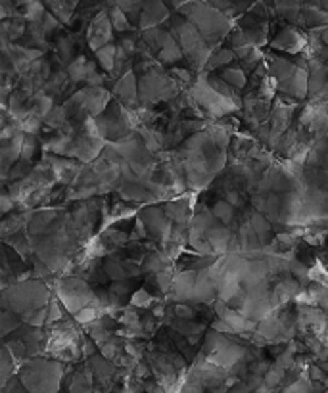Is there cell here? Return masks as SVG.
Here are the masks:
<instances>
[{"label":"cell","instance_id":"cell-1","mask_svg":"<svg viewBox=\"0 0 328 393\" xmlns=\"http://www.w3.org/2000/svg\"><path fill=\"white\" fill-rule=\"evenodd\" d=\"M52 288L45 280L29 279L23 282H16L10 288L2 290V309H10L21 316L31 314L37 309L48 307L52 301Z\"/></svg>","mask_w":328,"mask_h":393},{"label":"cell","instance_id":"cell-2","mask_svg":"<svg viewBox=\"0 0 328 393\" xmlns=\"http://www.w3.org/2000/svg\"><path fill=\"white\" fill-rule=\"evenodd\" d=\"M18 378L27 393H58L63 378V363L56 359L35 357L25 361Z\"/></svg>","mask_w":328,"mask_h":393},{"label":"cell","instance_id":"cell-3","mask_svg":"<svg viewBox=\"0 0 328 393\" xmlns=\"http://www.w3.org/2000/svg\"><path fill=\"white\" fill-rule=\"evenodd\" d=\"M183 18H187L190 23H194L196 29L202 33L207 43L212 46H219L225 37L231 35L232 21L217 8H213L209 2L204 0H194L187 4L185 8L178 10Z\"/></svg>","mask_w":328,"mask_h":393},{"label":"cell","instance_id":"cell-4","mask_svg":"<svg viewBox=\"0 0 328 393\" xmlns=\"http://www.w3.org/2000/svg\"><path fill=\"white\" fill-rule=\"evenodd\" d=\"M181 92H183V85H178L177 81L169 75V71H163L161 66L139 75V97H141V104L146 108L158 105L161 102L169 104Z\"/></svg>","mask_w":328,"mask_h":393},{"label":"cell","instance_id":"cell-5","mask_svg":"<svg viewBox=\"0 0 328 393\" xmlns=\"http://www.w3.org/2000/svg\"><path fill=\"white\" fill-rule=\"evenodd\" d=\"M52 282L54 296L62 301L65 311L70 314H77L81 309L89 305H98L94 286L79 276H56Z\"/></svg>","mask_w":328,"mask_h":393},{"label":"cell","instance_id":"cell-6","mask_svg":"<svg viewBox=\"0 0 328 393\" xmlns=\"http://www.w3.org/2000/svg\"><path fill=\"white\" fill-rule=\"evenodd\" d=\"M188 94H190V100L192 104L202 112L205 119H223V117H229L234 112H238V105H234L232 102H229L227 98H223L221 94H217L207 83H205L204 71L198 75L196 83L192 87L188 88Z\"/></svg>","mask_w":328,"mask_h":393},{"label":"cell","instance_id":"cell-7","mask_svg":"<svg viewBox=\"0 0 328 393\" xmlns=\"http://www.w3.org/2000/svg\"><path fill=\"white\" fill-rule=\"evenodd\" d=\"M117 148L121 152L127 167L139 179H146L158 167V157L146 148V144L142 142L139 134H134V137L123 140V142H117Z\"/></svg>","mask_w":328,"mask_h":393},{"label":"cell","instance_id":"cell-8","mask_svg":"<svg viewBox=\"0 0 328 393\" xmlns=\"http://www.w3.org/2000/svg\"><path fill=\"white\" fill-rule=\"evenodd\" d=\"M139 217H141L142 223L146 225V230H148V236H150V242H156V244H165V242H169L173 223H171L167 215H165L163 203H160V205H156V203L144 205V208L139 211Z\"/></svg>","mask_w":328,"mask_h":393},{"label":"cell","instance_id":"cell-9","mask_svg":"<svg viewBox=\"0 0 328 393\" xmlns=\"http://www.w3.org/2000/svg\"><path fill=\"white\" fill-rule=\"evenodd\" d=\"M116 194L119 196V200L133 201V203H144V205H152L154 200H156V196L142 184L141 179L134 175L133 171L127 165H125L123 169L121 181L117 184Z\"/></svg>","mask_w":328,"mask_h":393},{"label":"cell","instance_id":"cell-10","mask_svg":"<svg viewBox=\"0 0 328 393\" xmlns=\"http://www.w3.org/2000/svg\"><path fill=\"white\" fill-rule=\"evenodd\" d=\"M43 161L48 163L56 183L68 184V186H71V184L77 181L81 169H83V163H81L79 159H75V157L56 156V154H46V152L45 156H43Z\"/></svg>","mask_w":328,"mask_h":393},{"label":"cell","instance_id":"cell-11","mask_svg":"<svg viewBox=\"0 0 328 393\" xmlns=\"http://www.w3.org/2000/svg\"><path fill=\"white\" fill-rule=\"evenodd\" d=\"M87 41L94 52L114 43V26L110 21L106 10H100L96 16L90 19L89 29H87Z\"/></svg>","mask_w":328,"mask_h":393},{"label":"cell","instance_id":"cell-12","mask_svg":"<svg viewBox=\"0 0 328 393\" xmlns=\"http://www.w3.org/2000/svg\"><path fill=\"white\" fill-rule=\"evenodd\" d=\"M114 94L116 98L129 108L131 112H139L142 108L141 97H139V75L133 71L125 73L123 77H119L114 85Z\"/></svg>","mask_w":328,"mask_h":393},{"label":"cell","instance_id":"cell-13","mask_svg":"<svg viewBox=\"0 0 328 393\" xmlns=\"http://www.w3.org/2000/svg\"><path fill=\"white\" fill-rule=\"evenodd\" d=\"M81 102H83V110L89 117H98L106 112V108L110 105V102L114 100L112 98V92L107 87H87L81 88Z\"/></svg>","mask_w":328,"mask_h":393},{"label":"cell","instance_id":"cell-14","mask_svg":"<svg viewBox=\"0 0 328 393\" xmlns=\"http://www.w3.org/2000/svg\"><path fill=\"white\" fill-rule=\"evenodd\" d=\"M271 46L288 54H300L307 50V37H303L296 27H283L271 41Z\"/></svg>","mask_w":328,"mask_h":393},{"label":"cell","instance_id":"cell-15","mask_svg":"<svg viewBox=\"0 0 328 393\" xmlns=\"http://www.w3.org/2000/svg\"><path fill=\"white\" fill-rule=\"evenodd\" d=\"M23 140H25V132H16L12 139L2 140L0 144V165H2V181L8 177L12 167L21 159V150H23Z\"/></svg>","mask_w":328,"mask_h":393},{"label":"cell","instance_id":"cell-16","mask_svg":"<svg viewBox=\"0 0 328 393\" xmlns=\"http://www.w3.org/2000/svg\"><path fill=\"white\" fill-rule=\"evenodd\" d=\"M194 196H183V198H177V200H167L163 201V211L167 219L173 223V225H188L192 217H194Z\"/></svg>","mask_w":328,"mask_h":393},{"label":"cell","instance_id":"cell-17","mask_svg":"<svg viewBox=\"0 0 328 393\" xmlns=\"http://www.w3.org/2000/svg\"><path fill=\"white\" fill-rule=\"evenodd\" d=\"M169 6L165 0H144L141 10V18H139V27L142 31L152 29V27H160L165 19L169 18Z\"/></svg>","mask_w":328,"mask_h":393},{"label":"cell","instance_id":"cell-18","mask_svg":"<svg viewBox=\"0 0 328 393\" xmlns=\"http://www.w3.org/2000/svg\"><path fill=\"white\" fill-rule=\"evenodd\" d=\"M303 292L302 282L300 280L292 279V276H283L275 282V286L271 288V303H273V309H278V307L286 305L290 301H296V297L300 296Z\"/></svg>","mask_w":328,"mask_h":393},{"label":"cell","instance_id":"cell-19","mask_svg":"<svg viewBox=\"0 0 328 393\" xmlns=\"http://www.w3.org/2000/svg\"><path fill=\"white\" fill-rule=\"evenodd\" d=\"M276 90L283 97L292 98V100H305L309 97V71L305 68H298V71L294 73L288 81H284L280 85H276Z\"/></svg>","mask_w":328,"mask_h":393},{"label":"cell","instance_id":"cell-20","mask_svg":"<svg viewBox=\"0 0 328 393\" xmlns=\"http://www.w3.org/2000/svg\"><path fill=\"white\" fill-rule=\"evenodd\" d=\"M196 279H198L196 271H177L171 292H169L171 301L173 303H192Z\"/></svg>","mask_w":328,"mask_h":393},{"label":"cell","instance_id":"cell-21","mask_svg":"<svg viewBox=\"0 0 328 393\" xmlns=\"http://www.w3.org/2000/svg\"><path fill=\"white\" fill-rule=\"evenodd\" d=\"M60 217H62V215H60V211L56 210V208H46V210L35 211V213L31 215V219H29L27 232H29V236H31L33 240H39V238H43V236L52 228L54 223Z\"/></svg>","mask_w":328,"mask_h":393},{"label":"cell","instance_id":"cell-22","mask_svg":"<svg viewBox=\"0 0 328 393\" xmlns=\"http://www.w3.org/2000/svg\"><path fill=\"white\" fill-rule=\"evenodd\" d=\"M298 63L292 60H286L283 56H275V54H269L267 56V70H269V75L275 79L276 85H280L284 81L292 77L294 73L298 71Z\"/></svg>","mask_w":328,"mask_h":393},{"label":"cell","instance_id":"cell-23","mask_svg":"<svg viewBox=\"0 0 328 393\" xmlns=\"http://www.w3.org/2000/svg\"><path fill=\"white\" fill-rule=\"evenodd\" d=\"M175 274H177V267L171 265L167 269L156 272V274H148L144 286L150 290L154 296L169 294V292H171V286H173V280H175Z\"/></svg>","mask_w":328,"mask_h":393},{"label":"cell","instance_id":"cell-24","mask_svg":"<svg viewBox=\"0 0 328 393\" xmlns=\"http://www.w3.org/2000/svg\"><path fill=\"white\" fill-rule=\"evenodd\" d=\"M204 77L205 83H207L217 94H221L223 98H227L229 102H232L234 105H238V108L244 105V98L240 97L238 90H234L227 81H223V77L219 73H207V71H204Z\"/></svg>","mask_w":328,"mask_h":393},{"label":"cell","instance_id":"cell-25","mask_svg":"<svg viewBox=\"0 0 328 393\" xmlns=\"http://www.w3.org/2000/svg\"><path fill=\"white\" fill-rule=\"evenodd\" d=\"M31 215L33 213H29V211H14V213H10L2 219V240H8L10 236L27 230Z\"/></svg>","mask_w":328,"mask_h":393},{"label":"cell","instance_id":"cell-26","mask_svg":"<svg viewBox=\"0 0 328 393\" xmlns=\"http://www.w3.org/2000/svg\"><path fill=\"white\" fill-rule=\"evenodd\" d=\"M141 286V280L136 279H127L119 280V282H112L107 288L114 294V297L117 299V303L121 307H127L125 303H131V297L134 296V292Z\"/></svg>","mask_w":328,"mask_h":393},{"label":"cell","instance_id":"cell-27","mask_svg":"<svg viewBox=\"0 0 328 393\" xmlns=\"http://www.w3.org/2000/svg\"><path fill=\"white\" fill-rule=\"evenodd\" d=\"M171 265L173 263L169 261L167 257L163 255V252L158 248V250H154V252H150V254L144 257V261H142V274H146V276L148 274H156V272L171 267Z\"/></svg>","mask_w":328,"mask_h":393},{"label":"cell","instance_id":"cell-28","mask_svg":"<svg viewBox=\"0 0 328 393\" xmlns=\"http://www.w3.org/2000/svg\"><path fill=\"white\" fill-rule=\"evenodd\" d=\"M219 75L223 77V81H227L229 85H231L234 90H238L242 92L244 88L248 87V73L242 70V68H234V66H229V68H225V70L219 71Z\"/></svg>","mask_w":328,"mask_h":393},{"label":"cell","instance_id":"cell-29","mask_svg":"<svg viewBox=\"0 0 328 393\" xmlns=\"http://www.w3.org/2000/svg\"><path fill=\"white\" fill-rule=\"evenodd\" d=\"M234 60H236V54L232 52L231 48H217V50L212 54L209 61H207L205 71H207V73L221 71V70H225V68H229Z\"/></svg>","mask_w":328,"mask_h":393},{"label":"cell","instance_id":"cell-30","mask_svg":"<svg viewBox=\"0 0 328 393\" xmlns=\"http://www.w3.org/2000/svg\"><path fill=\"white\" fill-rule=\"evenodd\" d=\"M212 213L213 217L217 219L221 225H227V227H231L232 223H234V217H236V208H232L231 203L227 200H223V198H219V200H215L212 203Z\"/></svg>","mask_w":328,"mask_h":393},{"label":"cell","instance_id":"cell-31","mask_svg":"<svg viewBox=\"0 0 328 393\" xmlns=\"http://www.w3.org/2000/svg\"><path fill=\"white\" fill-rule=\"evenodd\" d=\"M65 73H68V77H70L73 85L87 81V77H89V58H87V56H77V58L65 68Z\"/></svg>","mask_w":328,"mask_h":393},{"label":"cell","instance_id":"cell-32","mask_svg":"<svg viewBox=\"0 0 328 393\" xmlns=\"http://www.w3.org/2000/svg\"><path fill=\"white\" fill-rule=\"evenodd\" d=\"M45 125L50 129V131H63V129H68V127H70L71 125L70 117H68V112H65L63 104L54 105L52 112L46 115Z\"/></svg>","mask_w":328,"mask_h":393},{"label":"cell","instance_id":"cell-33","mask_svg":"<svg viewBox=\"0 0 328 393\" xmlns=\"http://www.w3.org/2000/svg\"><path fill=\"white\" fill-rule=\"evenodd\" d=\"M70 393H94V380L89 368L85 367L81 368L79 372H75Z\"/></svg>","mask_w":328,"mask_h":393},{"label":"cell","instance_id":"cell-34","mask_svg":"<svg viewBox=\"0 0 328 393\" xmlns=\"http://www.w3.org/2000/svg\"><path fill=\"white\" fill-rule=\"evenodd\" d=\"M107 16H110V21L114 26V31H119V33H129L131 31V19L125 14L123 8H119L116 2L106 10Z\"/></svg>","mask_w":328,"mask_h":393},{"label":"cell","instance_id":"cell-35","mask_svg":"<svg viewBox=\"0 0 328 393\" xmlns=\"http://www.w3.org/2000/svg\"><path fill=\"white\" fill-rule=\"evenodd\" d=\"M183 58H185V52H183L181 44L177 43V39H173L167 46H163L160 50V54L156 56V60L160 61L161 66H171V63L183 60Z\"/></svg>","mask_w":328,"mask_h":393},{"label":"cell","instance_id":"cell-36","mask_svg":"<svg viewBox=\"0 0 328 393\" xmlns=\"http://www.w3.org/2000/svg\"><path fill=\"white\" fill-rule=\"evenodd\" d=\"M116 60H117V44H107L104 48H100L96 52V61L98 66L106 73H114L116 70Z\"/></svg>","mask_w":328,"mask_h":393},{"label":"cell","instance_id":"cell-37","mask_svg":"<svg viewBox=\"0 0 328 393\" xmlns=\"http://www.w3.org/2000/svg\"><path fill=\"white\" fill-rule=\"evenodd\" d=\"M45 2L48 10H50V14H54L62 23L70 26L71 21H73V6H71L68 0H45Z\"/></svg>","mask_w":328,"mask_h":393},{"label":"cell","instance_id":"cell-38","mask_svg":"<svg viewBox=\"0 0 328 393\" xmlns=\"http://www.w3.org/2000/svg\"><path fill=\"white\" fill-rule=\"evenodd\" d=\"M23 324L25 323L21 321V316H19V314H16L14 311H10V309H2V313H0L2 338H8L10 334H14L16 330H19Z\"/></svg>","mask_w":328,"mask_h":393},{"label":"cell","instance_id":"cell-39","mask_svg":"<svg viewBox=\"0 0 328 393\" xmlns=\"http://www.w3.org/2000/svg\"><path fill=\"white\" fill-rule=\"evenodd\" d=\"M207 132L212 134L213 142H215L219 148L227 150V152H229V148H231V144H232V139H234V137H232V132L229 131V129L221 127L219 123L212 121L209 123V127H207Z\"/></svg>","mask_w":328,"mask_h":393},{"label":"cell","instance_id":"cell-40","mask_svg":"<svg viewBox=\"0 0 328 393\" xmlns=\"http://www.w3.org/2000/svg\"><path fill=\"white\" fill-rule=\"evenodd\" d=\"M46 14H48V12H46V6L43 4V0L29 2L27 6H23V12H21V16L25 18L27 23H43Z\"/></svg>","mask_w":328,"mask_h":393},{"label":"cell","instance_id":"cell-41","mask_svg":"<svg viewBox=\"0 0 328 393\" xmlns=\"http://www.w3.org/2000/svg\"><path fill=\"white\" fill-rule=\"evenodd\" d=\"M58 54H60L62 66L65 63V68H68L71 61L77 58V56H75V39L70 35L58 37Z\"/></svg>","mask_w":328,"mask_h":393},{"label":"cell","instance_id":"cell-42","mask_svg":"<svg viewBox=\"0 0 328 393\" xmlns=\"http://www.w3.org/2000/svg\"><path fill=\"white\" fill-rule=\"evenodd\" d=\"M54 98L48 97L46 92H41V94H37L33 98V105H31V112L37 115V117H41L43 121L46 119V115L50 114L54 110Z\"/></svg>","mask_w":328,"mask_h":393},{"label":"cell","instance_id":"cell-43","mask_svg":"<svg viewBox=\"0 0 328 393\" xmlns=\"http://www.w3.org/2000/svg\"><path fill=\"white\" fill-rule=\"evenodd\" d=\"M16 359L12 357L10 350L4 345L2 347V353H0V367H2V387L8 384L10 378L16 374Z\"/></svg>","mask_w":328,"mask_h":393},{"label":"cell","instance_id":"cell-44","mask_svg":"<svg viewBox=\"0 0 328 393\" xmlns=\"http://www.w3.org/2000/svg\"><path fill=\"white\" fill-rule=\"evenodd\" d=\"M240 68L246 71V73H254L258 70L259 66L263 63V52L259 50L258 46H252L248 50V54L244 58H240Z\"/></svg>","mask_w":328,"mask_h":393},{"label":"cell","instance_id":"cell-45","mask_svg":"<svg viewBox=\"0 0 328 393\" xmlns=\"http://www.w3.org/2000/svg\"><path fill=\"white\" fill-rule=\"evenodd\" d=\"M100 316H102V311H100V307L89 305V307H85V309H81L77 314H73V321L79 324V326H85V328H89L90 324L96 323Z\"/></svg>","mask_w":328,"mask_h":393},{"label":"cell","instance_id":"cell-46","mask_svg":"<svg viewBox=\"0 0 328 393\" xmlns=\"http://www.w3.org/2000/svg\"><path fill=\"white\" fill-rule=\"evenodd\" d=\"M171 313H173V319H181V321H196L198 309H196L192 303H171Z\"/></svg>","mask_w":328,"mask_h":393},{"label":"cell","instance_id":"cell-47","mask_svg":"<svg viewBox=\"0 0 328 393\" xmlns=\"http://www.w3.org/2000/svg\"><path fill=\"white\" fill-rule=\"evenodd\" d=\"M114 2H116L119 8H123V12L129 16L131 21H136V23H139L144 0H114Z\"/></svg>","mask_w":328,"mask_h":393},{"label":"cell","instance_id":"cell-48","mask_svg":"<svg viewBox=\"0 0 328 393\" xmlns=\"http://www.w3.org/2000/svg\"><path fill=\"white\" fill-rule=\"evenodd\" d=\"M169 75L175 79L178 85H183V87H185V85H190V87H192L196 83V79H198L194 75V71L190 70V68H169Z\"/></svg>","mask_w":328,"mask_h":393},{"label":"cell","instance_id":"cell-49","mask_svg":"<svg viewBox=\"0 0 328 393\" xmlns=\"http://www.w3.org/2000/svg\"><path fill=\"white\" fill-rule=\"evenodd\" d=\"M37 152H39V139H37L35 134H25V140H23V150H21V161L33 163Z\"/></svg>","mask_w":328,"mask_h":393},{"label":"cell","instance_id":"cell-50","mask_svg":"<svg viewBox=\"0 0 328 393\" xmlns=\"http://www.w3.org/2000/svg\"><path fill=\"white\" fill-rule=\"evenodd\" d=\"M63 319H65V307L62 305V301H60L58 297L54 296L50 305H48V324H46V328L58 324L60 321H63Z\"/></svg>","mask_w":328,"mask_h":393},{"label":"cell","instance_id":"cell-51","mask_svg":"<svg viewBox=\"0 0 328 393\" xmlns=\"http://www.w3.org/2000/svg\"><path fill=\"white\" fill-rule=\"evenodd\" d=\"M154 303V294L146 286H142L134 292V296L131 297V303L129 305L134 309H142V307H150Z\"/></svg>","mask_w":328,"mask_h":393},{"label":"cell","instance_id":"cell-52","mask_svg":"<svg viewBox=\"0 0 328 393\" xmlns=\"http://www.w3.org/2000/svg\"><path fill=\"white\" fill-rule=\"evenodd\" d=\"M131 240H134V242H146V240H150L148 230H146V225L142 223L141 217H134L133 230H131Z\"/></svg>","mask_w":328,"mask_h":393},{"label":"cell","instance_id":"cell-53","mask_svg":"<svg viewBox=\"0 0 328 393\" xmlns=\"http://www.w3.org/2000/svg\"><path fill=\"white\" fill-rule=\"evenodd\" d=\"M60 26H62V21L56 18L54 14H50V12H48V14L45 16V19H43V31H45L46 37H50L54 31H58Z\"/></svg>","mask_w":328,"mask_h":393},{"label":"cell","instance_id":"cell-54","mask_svg":"<svg viewBox=\"0 0 328 393\" xmlns=\"http://www.w3.org/2000/svg\"><path fill=\"white\" fill-rule=\"evenodd\" d=\"M0 201H2V210H0L2 217H6V215H10V213H14V211H16V208H18V203H16V200L10 196L8 190H4V192H2V198H0Z\"/></svg>","mask_w":328,"mask_h":393},{"label":"cell","instance_id":"cell-55","mask_svg":"<svg viewBox=\"0 0 328 393\" xmlns=\"http://www.w3.org/2000/svg\"><path fill=\"white\" fill-rule=\"evenodd\" d=\"M0 14H2V19H12L21 16V14H18L16 2H12V0H2V10H0Z\"/></svg>","mask_w":328,"mask_h":393},{"label":"cell","instance_id":"cell-56","mask_svg":"<svg viewBox=\"0 0 328 393\" xmlns=\"http://www.w3.org/2000/svg\"><path fill=\"white\" fill-rule=\"evenodd\" d=\"M283 393H311L309 380H296Z\"/></svg>","mask_w":328,"mask_h":393},{"label":"cell","instance_id":"cell-57","mask_svg":"<svg viewBox=\"0 0 328 393\" xmlns=\"http://www.w3.org/2000/svg\"><path fill=\"white\" fill-rule=\"evenodd\" d=\"M212 330H215V332H219V334H225V336H227V334H229V336H234V328H232L231 324L227 323V321H225V319H213V323H212Z\"/></svg>","mask_w":328,"mask_h":393},{"label":"cell","instance_id":"cell-58","mask_svg":"<svg viewBox=\"0 0 328 393\" xmlns=\"http://www.w3.org/2000/svg\"><path fill=\"white\" fill-rule=\"evenodd\" d=\"M68 2H70L71 6H73V8H75V6H77V4H79L81 0H68Z\"/></svg>","mask_w":328,"mask_h":393}]
</instances>
